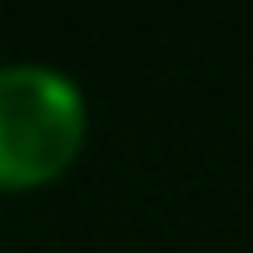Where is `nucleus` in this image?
I'll use <instances>...</instances> for the list:
<instances>
[{
    "label": "nucleus",
    "instance_id": "obj_1",
    "mask_svg": "<svg viewBox=\"0 0 253 253\" xmlns=\"http://www.w3.org/2000/svg\"><path fill=\"white\" fill-rule=\"evenodd\" d=\"M89 134L80 80L40 60L0 65V189H40L60 179Z\"/></svg>",
    "mask_w": 253,
    "mask_h": 253
}]
</instances>
